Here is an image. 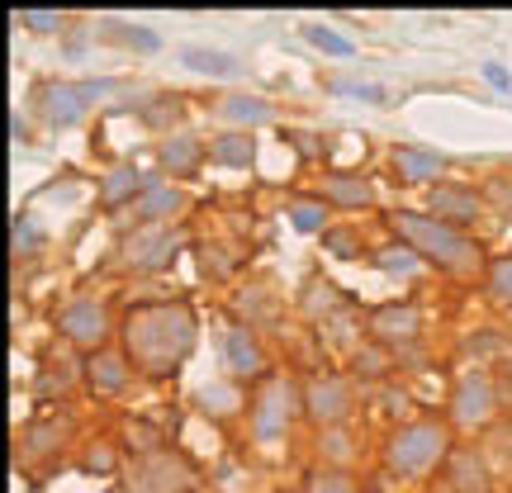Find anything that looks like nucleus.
Wrapping results in <instances>:
<instances>
[{"label":"nucleus","mask_w":512,"mask_h":493,"mask_svg":"<svg viewBox=\"0 0 512 493\" xmlns=\"http://www.w3.org/2000/svg\"><path fill=\"white\" fill-rule=\"evenodd\" d=\"M200 347V313L185 299L138 304L124 313V351L143 380H176Z\"/></svg>","instance_id":"f257e3e1"},{"label":"nucleus","mask_w":512,"mask_h":493,"mask_svg":"<svg viewBox=\"0 0 512 493\" xmlns=\"http://www.w3.org/2000/svg\"><path fill=\"white\" fill-rule=\"evenodd\" d=\"M389 228L399 233L403 247H413L422 261H432V266L446 275H484V266H489L470 233H460V228L432 219V214L394 209V214H389Z\"/></svg>","instance_id":"f03ea898"},{"label":"nucleus","mask_w":512,"mask_h":493,"mask_svg":"<svg viewBox=\"0 0 512 493\" xmlns=\"http://www.w3.org/2000/svg\"><path fill=\"white\" fill-rule=\"evenodd\" d=\"M451 446H456V441H451V422L408 418L384 441V465H389L394 479H408V484H413V479H427L432 470H441L446 456H451Z\"/></svg>","instance_id":"7ed1b4c3"},{"label":"nucleus","mask_w":512,"mask_h":493,"mask_svg":"<svg viewBox=\"0 0 512 493\" xmlns=\"http://www.w3.org/2000/svg\"><path fill=\"white\" fill-rule=\"evenodd\" d=\"M299 413H304V384L294 375H266L252 403H247V422H252V437L261 446H275V441L290 437Z\"/></svg>","instance_id":"20e7f679"},{"label":"nucleus","mask_w":512,"mask_h":493,"mask_svg":"<svg viewBox=\"0 0 512 493\" xmlns=\"http://www.w3.org/2000/svg\"><path fill=\"white\" fill-rule=\"evenodd\" d=\"M181 247L185 238L176 223H133L119 238V247H114V266L133 275H152V271H166L181 256Z\"/></svg>","instance_id":"39448f33"},{"label":"nucleus","mask_w":512,"mask_h":493,"mask_svg":"<svg viewBox=\"0 0 512 493\" xmlns=\"http://www.w3.org/2000/svg\"><path fill=\"white\" fill-rule=\"evenodd\" d=\"M498 408H503V394H498V380L489 370H465L456 375L451 384V399H446V422L456 427V432H479V427H489L498 418Z\"/></svg>","instance_id":"423d86ee"},{"label":"nucleus","mask_w":512,"mask_h":493,"mask_svg":"<svg viewBox=\"0 0 512 493\" xmlns=\"http://www.w3.org/2000/svg\"><path fill=\"white\" fill-rule=\"evenodd\" d=\"M195 484H200L195 460L185 456V451H166V446L143 451V456L133 460L128 479H124L128 493H190Z\"/></svg>","instance_id":"0eeeda50"},{"label":"nucleus","mask_w":512,"mask_h":493,"mask_svg":"<svg viewBox=\"0 0 512 493\" xmlns=\"http://www.w3.org/2000/svg\"><path fill=\"white\" fill-rule=\"evenodd\" d=\"M214 356H219L223 380H233V384L266 380V351H261V342H256V332L242 328L238 318L214 328Z\"/></svg>","instance_id":"6e6552de"},{"label":"nucleus","mask_w":512,"mask_h":493,"mask_svg":"<svg viewBox=\"0 0 512 493\" xmlns=\"http://www.w3.org/2000/svg\"><path fill=\"white\" fill-rule=\"evenodd\" d=\"M351 408H356V389H351L347 375L323 370V375H309V380H304V418H309L313 427L332 432V427H342V422L351 418Z\"/></svg>","instance_id":"1a4fd4ad"},{"label":"nucleus","mask_w":512,"mask_h":493,"mask_svg":"<svg viewBox=\"0 0 512 493\" xmlns=\"http://www.w3.org/2000/svg\"><path fill=\"white\" fill-rule=\"evenodd\" d=\"M152 157H157L162 181L185 185V181H195V176L204 171V162H209V143H204L200 133H190V128H171V133L157 138Z\"/></svg>","instance_id":"9d476101"},{"label":"nucleus","mask_w":512,"mask_h":493,"mask_svg":"<svg viewBox=\"0 0 512 493\" xmlns=\"http://www.w3.org/2000/svg\"><path fill=\"white\" fill-rule=\"evenodd\" d=\"M57 332H62V342H72V347L100 351L105 337H110V309H105L95 294H76V299H67V304L57 309Z\"/></svg>","instance_id":"9b49d317"},{"label":"nucleus","mask_w":512,"mask_h":493,"mask_svg":"<svg viewBox=\"0 0 512 493\" xmlns=\"http://www.w3.org/2000/svg\"><path fill=\"white\" fill-rule=\"evenodd\" d=\"M441 489L446 493H494L498 479H494V465L489 456L479 451L475 441H456L451 456L441 465Z\"/></svg>","instance_id":"f8f14e48"},{"label":"nucleus","mask_w":512,"mask_h":493,"mask_svg":"<svg viewBox=\"0 0 512 493\" xmlns=\"http://www.w3.org/2000/svg\"><path fill=\"white\" fill-rule=\"evenodd\" d=\"M427 209H432V219L451 223V228H470V223H479V214L489 209L484 204V190L479 185H465V181H437L432 190H427Z\"/></svg>","instance_id":"ddd939ff"},{"label":"nucleus","mask_w":512,"mask_h":493,"mask_svg":"<svg viewBox=\"0 0 512 493\" xmlns=\"http://www.w3.org/2000/svg\"><path fill=\"white\" fill-rule=\"evenodd\" d=\"M34 105H38V119L48 128H72L86 119V91L81 81H38L34 86Z\"/></svg>","instance_id":"4468645a"},{"label":"nucleus","mask_w":512,"mask_h":493,"mask_svg":"<svg viewBox=\"0 0 512 493\" xmlns=\"http://www.w3.org/2000/svg\"><path fill=\"white\" fill-rule=\"evenodd\" d=\"M209 114H214L223 128H233V133L275 124V105L266 100V95H252V91H223V95H214Z\"/></svg>","instance_id":"2eb2a0df"},{"label":"nucleus","mask_w":512,"mask_h":493,"mask_svg":"<svg viewBox=\"0 0 512 493\" xmlns=\"http://www.w3.org/2000/svg\"><path fill=\"white\" fill-rule=\"evenodd\" d=\"M389 171L399 176L403 185H432L441 181V171H446V157H441L437 147H418V143H399L389 147Z\"/></svg>","instance_id":"dca6fc26"},{"label":"nucleus","mask_w":512,"mask_h":493,"mask_svg":"<svg viewBox=\"0 0 512 493\" xmlns=\"http://www.w3.org/2000/svg\"><path fill=\"white\" fill-rule=\"evenodd\" d=\"M418 332H422V313H418V304H408V299L380 304V309L370 313V337L384 342V347H403V342H413Z\"/></svg>","instance_id":"f3484780"},{"label":"nucleus","mask_w":512,"mask_h":493,"mask_svg":"<svg viewBox=\"0 0 512 493\" xmlns=\"http://www.w3.org/2000/svg\"><path fill=\"white\" fill-rule=\"evenodd\" d=\"M133 361H128V351L119 347H100L91 351V361H86V384H91L95 394H105V399H114V394H124L128 384H133Z\"/></svg>","instance_id":"a211bd4d"},{"label":"nucleus","mask_w":512,"mask_h":493,"mask_svg":"<svg viewBox=\"0 0 512 493\" xmlns=\"http://www.w3.org/2000/svg\"><path fill=\"white\" fill-rule=\"evenodd\" d=\"M147 185H152V176H143L133 162H114L110 171L100 176V185H95V204H100V209H133Z\"/></svg>","instance_id":"6ab92c4d"},{"label":"nucleus","mask_w":512,"mask_h":493,"mask_svg":"<svg viewBox=\"0 0 512 493\" xmlns=\"http://www.w3.org/2000/svg\"><path fill=\"white\" fill-rule=\"evenodd\" d=\"M185 204H190L185 185L152 176V185H147L143 195H138V204H133V219H138V223H176Z\"/></svg>","instance_id":"aec40b11"},{"label":"nucleus","mask_w":512,"mask_h":493,"mask_svg":"<svg viewBox=\"0 0 512 493\" xmlns=\"http://www.w3.org/2000/svg\"><path fill=\"white\" fill-rule=\"evenodd\" d=\"M318 195L332 204V209H370L375 204V181L370 176H356V171H328Z\"/></svg>","instance_id":"412c9836"},{"label":"nucleus","mask_w":512,"mask_h":493,"mask_svg":"<svg viewBox=\"0 0 512 493\" xmlns=\"http://www.w3.org/2000/svg\"><path fill=\"white\" fill-rule=\"evenodd\" d=\"M285 223H290L299 238H328V223H332V204L323 195H294L285 204Z\"/></svg>","instance_id":"4be33fe9"},{"label":"nucleus","mask_w":512,"mask_h":493,"mask_svg":"<svg viewBox=\"0 0 512 493\" xmlns=\"http://www.w3.org/2000/svg\"><path fill=\"white\" fill-rule=\"evenodd\" d=\"M209 162L223 166V171H247L256 162V138L252 133H233V128H223L209 138Z\"/></svg>","instance_id":"5701e85b"},{"label":"nucleus","mask_w":512,"mask_h":493,"mask_svg":"<svg viewBox=\"0 0 512 493\" xmlns=\"http://www.w3.org/2000/svg\"><path fill=\"white\" fill-rule=\"evenodd\" d=\"M181 62L190 72L200 76H219V81H238L242 76V62L233 53H223V48H204V43H185L181 48Z\"/></svg>","instance_id":"b1692460"},{"label":"nucleus","mask_w":512,"mask_h":493,"mask_svg":"<svg viewBox=\"0 0 512 493\" xmlns=\"http://www.w3.org/2000/svg\"><path fill=\"white\" fill-rule=\"evenodd\" d=\"M195 408H200L204 418H214V422L233 418V413H242V389L233 380H209V384L195 389Z\"/></svg>","instance_id":"393cba45"},{"label":"nucleus","mask_w":512,"mask_h":493,"mask_svg":"<svg viewBox=\"0 0 512 493\" xmlns=\"http://www.w3.org/2000/svg\"><path fill=\"white\" fill-rule=\"evenodd\" d=\"M100 38L114 43V48H133V53H157L162 48V38L143 29V24H128V19H105L100 24Z\"/></svg>","instance_id":"a878e982"},{"label":"nucleus","mask_w":512,"mask_h":493,"mask_svg":"<svg viewBox=\"0 0 512 493\" xmlns=\"http://www.w3.org/2000/svg\"><path fill=\"white\" fill-rule=\"evenodd\" d=\"M275 313V299L266 285H247V290H238V299H233V318H238L242 328H261V323H271Z\"/></svg>","instance_id":"bb28decb"},{"label":"nucleus","mask_w":512,"mask_h":493,"mask_svg":"<svg viewBox=\"0 0 512 493\" xmlns=\"http://www.w3.org/2000/svg\"><path fill=\"white\" fill-rule=\"evenodd\" d=\"M484 299H489L494 309H512V252L494 256V261L484 266Z\"/></svg>","instance_id":"cd10ccee"},{"label":"nucleus","mask_w":512,"mask_h":493,"mask_svg":"<svg viewBox=\"0 0 512 493\" xmlns=\"http://www.w3.org/2000/svg\"><path fill=\"white\" fill-rule=\"evenodd\" d=\"M43 242H48L43 223H38L34 214H15V228H10V252H15V261L38 256V252H43Z\"/></svg>","instance_id":"c85d7f7f"},{"label":"nucleus","mask_w":512,"mask_h":493,"mask_svg":"<svg viewBox=\"0 0 512 493\" xmlns=\"http://www.w3.org/2000/svg\"><path fill=\"white\" fill-rule=\"evenodd\" d=\"M299 493H361V479L351 470H337V465H318Z\"/></svg>","instance_id":"c756f323"},{"label":"nucleus","mask_w":512,"mask_h":493,"mask_svg":"<svg viewBox=\"0 0 512 493\" xmlns=\"http://www.w3.org/2000/svg\"><path fill=\"white\" fill-rule=\"evenodd\" d=\"M337 304H342V294L332 290V280H323V275H318V280L309 285V294L299 299V309H304V318H309V323H323Z\"/></svg>","instance_id":"7c9ffc66"},{"label":"nucleus","mask_w":512,"mask_h":493,"mask_svg":"<svg viewBox=\"0 0 512 493\" xmlns=\"http://www.w3.org/2000/svg\"><path fill=\"white\" fill-rule=\"evenodd\" d=\"M351 370H356V375H389V370H394V356H389L384 342L370 337V342H361V347L351 351Z\"/></svg>","instance_id":"2f4dec72"},{"label":"nucleus","mask_w":512,"mask_h":493,"mask_svg":"<svg viewBox=\"0 0 512 493\" xmlns=\"http://www.w3.org/2000/svg\"><path fill=\"white\" fill-rule=\"evenodd\" d=\"M29 446H34L38 456H53V451H62V446H67V422H38L34 432L19 441V456H24Z\"/></svg>","instance_id":"473e14b6"},{"label":"nucleus","mask_w":512,"mask_h":493,"mask_svg":"<svg viewBox=\"0 0 512 493\" xmlns=\"http://www.w3.org/2000/svg\"><path fill=\"white\" fill-rule=\"evenodd\" d=\"M299 34H304V43H313V48H323V53H332V57H356V43L342 38L337 29H328V24H304Z\"/></svg>","instance_id":"72a5a7b5"},{"label":"nucleus","mask_w":512,"mask_h":493,"mask_svg":"<svg viewBox=\"0 0 512 493\" xmlns=\"http://www.w3.org/2000/svg\"><path fill=\"white\" fill-rule=\"evenodd\" d=\"M81 465H86V475H114L119 470V446L105 437H95L86 451H81Z\"/></svg>","instance_id":"f704fd0d"},{"label":"nucleus","mask_w":512,"mask_h":493,"mask_svg":"<svg viewBox=\"0 0 512 493\" xmlns=\"http://www.w3.org/2000/svg\"><path fill=\"white\" fill-rule=\"evenodd\" d=\"M351 456H356V441L347 432H323V465H337V470H351Z\"/></svg>","instance_id":"c9c22d12"},{"label":"nucleus","mask_w":512,"mask_h":493,"mask_svg":"<svg viewBox=\"0 0 512 493\" xmlns=\"http://www.w3.org/2000/svg\"><path fill=\"white\" fill-rule=\"evenodd\" d=\"M332 91H337V95H351V100H361V105H384V86H380V81L337 76V81H332Z\"/></svg>","instance_id":"e433bc0d"},{"label":"nucleus","mask_w":512,"mask_h":493,"mask_svg":"<svg viewBox=\"0 0 512 493\" xmlns=\"http://www.w3.org/2000/svg\"><path fill=\"white\" fill-rule=\"evenodd\" d=\"M484 204H494L498 214L512 219V171H494V176L484 181Z\"/></svg>","instance_id":"4c0bfd02"},{"label":"nucleus","mask_w":512,"mask_h":493,"mask_svg":"<svg viewBox=\"0 0 512 493\" xmlns=\"http://www.w3.org/2000/svg\"><path fill=\"white\" fill-rule=\"evenodd\" d=\"M375 261H380V271L403 275V271H418V261H422V256L413 252V247H403V242H399V247H389V252H380Z\"/></svg>","instance_id":"58836bf2"},{"label":"nucleus","mask_w":512,"mask_h":493,"mask_svg":"<svg viewBox=\"0 0 512 493\" xmlns=\"http://www.w3.org/2000/svg\"><path fill=\"white\" fill-rule=\"evenodd\" d=\"M24 29H34V34H57V29H62V10H24Z\"/></svg>","instance_id":"ea45409f"},{"label":"nucleus","mask_w":512,"mask_h":493,"mask_svg":"<svg viewBox=\"0 0 512 493\" xmlns=\"http://www.w3.org/2000/svg\"><path fill=\"white\" fill-rule=\"evenodd\" d=\"M328 256H342V261H351L356 256V233H328Z\"/></svg>","instance_id":"a19ab883"},{"label":"nucleus","mask_w":512,"mask_h":493,"mask_svg":"<svg viewBox=\"0 0 512 493\" xmlns=\"http://www.w3.org/2000/svg\"><path fill=\"white\" fill-rule=\"evenodd\" d=\"M110 493H128V489H110Z\"/></svg>","instance_id":"79ce46f5"}]
</instances>
